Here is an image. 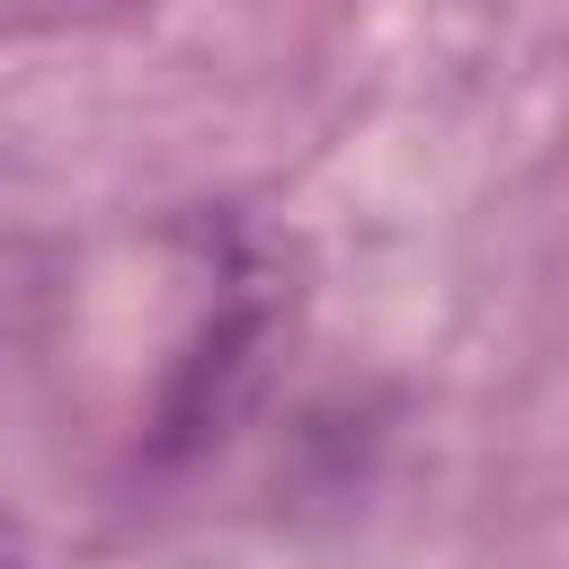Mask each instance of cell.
Masks as SVG:
<instances>
[{
    "label": "cell",
    "instance_id": "1",
    "mask_svg": "<svg viewBox=\"0 0 569 569\" xmlns=\"http://www.w3.org/2000/svg\"><path fill=\"white\" fill-rule=\"evenodd\" d=\"M0 569H36V551H27V542H18L9 525H0Z\"/></svg>",
    "mask_w": 569,
    "mask_h": 569
}]
</instances>
